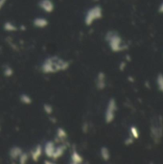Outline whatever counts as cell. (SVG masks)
<instances>
[{"instance_id":"1","label":"cell","mask_w":163,"mask_h":164,"mask_svg":"<svg viewBox=\"0 0 163 164\" xmlns=\"http://www.w3.org/2000/svg\"><path fill=\"white\" fill-rule=\"evenodd\" d=\"M70 66V62L63 59L52 56L46 58L41 64V71L43 74H54L58 71H65Z\"/></svg>"},{"instance_id":"2","label":"cell","mask_w":163,"mask_h":164,"mask_svg":"<svg viewBox=\"0 0 163 164\" xmlns=\"http://www.w3.org/2000/svg\"><path fill=\"white\" fill-rule=\"evenodd\" d=\"M106 41H108L109 45V48L112 49V51L115 52V53L124 51L127 48L126 45L123 43L121 37L117 34L116 32H113V31L108 32L106 35Z\"/></svg>"},{"instance_id":"3","label":"cell","mask_w":163,"mask_h":164,"mask_svg":"<svg viewBox=\"0 0 163 164\" xmlns=\"http://www.w3.org/2000/svg\"><path fill=\"white\" fill-rule=\"evenodd\" d=\"M163 134V121L159 115L154 116L151 119V134L155 142L161 139Z\"/></svg>"},{"instance_id":"4","label":"cell","mask_w":163,"mask_h":164,"mask_svg":"<svg viewBox=\"0 0 163 164\" xmlns=\"http://www.w3.org/2000/svg\"><path fill=\"white\" fill-rule=\"evenodd\" d=\"M103 16V10L100 6H94L88 9L84 16V24L86 26H91L96 20L102 18Z\"/></svg>"},{"instance_id":"5","label":"cell","mask_w":163,"mask_h":164,"mask_svg":"<svg viewBox=\"0 0 163 164\" xmlns=\"http://www.w3.org/2000/svg\"><path fill=\"white\" fill-rule=\"evenodd\" d=\"M116 109H117L116 101H115V99L112 98L107 105V109H106V112H105V121L107 124L112 123V121L114 120Z\"/></svg>"},{"instance_id":"6","label":"cell","mask_w":163,"mask_h":164,"mask_svg":"<svg viewBox=\"0 0 163 164\" xmlns=\"http://www.w3.org/2000/svg\"><path fill=\"white\" fill-rule=\"evenodd\" d=\"M37 5L44 12H47V14H51L55 10V4L52 0H40Z\"/></svg>"},{"instance_id":"7","label":"cell","mask_w":163,"mask_h":164,"mask_svg":"<svg viewBox=\"0 0 163 164\" xmlns=\"http://www.w3.org/2000/svg\"><path fill=\"white\" fill-rule=\"evenodd\" d=\"M55 149H56V144L54 141L49 140L45 143V145L43 147V154L46 155L48 159H51L53 157L54 152H55Z\"/></svg>"},{"instance_id":"8","label":"cell","mask_w":163,"mask_h":164,"mask_svg":"<svg viewBox=\"0 0 163 164\" xmlns=\"http://www.w3.org/2000/svg\"><path fill=\"white\" fill-rule=\"evenodd\" d=\"M43 154V147L41 145V144H37V145L31 151V154H30V156L33 161L37 162L38 159H41V156Z\"/></svg>"},{"instance_id":"9","label":"cell","mask_w":163,"mask_h":164,"mask_svg":"<svg viewBox=\"0 0 163 164\" xmlns=\"http://www.w3.org/2000/svg\"><path fill=\"white\" fill-rule=\"evenodd\" d=\"M106 75L104 72H99L96 79V88L98 90H103L106 88Z\"/></svg>"},{"instance_id":"10","label":"cell","mask_w":163,"mask_h":164,"mask_svg":"<svg viewBox=\"0 0 163 164\" xmlns=\"http://www.w3.org/2000/svg\"><path fill=\"white\" fill-rule=\"evenodd\" d=\"M33 24L37 29H44L49 25V21L44 17H36L33 21Z\"/></svg>"},{"instance_id":"11","label":"cell","mask_w":163,"mask_h":164,"mask_svg":"<svg viewBox=\"0 0 163 164\" xmlns=\"http://www.w3.org/2000/svg\"><path fill=\"white\" fill-rule=\"evenodd\" d=\"M65 150H66V145H64V144H61V145L56 146V149H55V152H54L52 159L55 161L58 159H61V157L64 155Z\"/></svg>"},{"instance_id":"12","label":"cell","mask_w":163,"mask_h":164,"mask_svg":"<svg viewBox=\"0 0 163 164\" xmlns=\"http://www.w3.org/2000/svg\"><path fill=\"white\" fill-rule=\"evenodd\" d=\"M23 153V150L19 147V146H14L12 147L9 151V156L10 159H12V160H16V159H18L19 155Z\"/></svg>"},{"instance_id":"13","label":"cell","mask_w":163,"mask_h":164,"mask_svg":"<svg viewBox=\"0 0 163 164\" xmlns=\"http://www.w3.org/2000/svg\"><path fill=\"white\" fill-rule=\"evenodd\" d=\"M83 162V157L77 152L76 150H74L70 155V163L72 164H81Z\"/></svg>"},{"instance_id":"14","label":"cell","mask_w":163,"mask_h":164,"mask_svg":"<svg viewBox=\"0 0 163 164\" xmlns=\"http://www.w3.org/2000/svg\"><path fill=\"white\" fill-rule=\"evenodd\" d=\"M56 136H57V138L58 140H61V141H63L67 138V133H66V130H65L63 128H58L57 129V132H56Z\"/></svg>"},{"instance_id":"15","label":"cell","mask_w":163,"mask_h":164,"mask_svg":"<svg viewBox=\"0 0 163 164\" xmlns=\"http://www.w3.org/2000/svg\"><path fill=\"white\" fill-rule=\"evenodd\" d=\"M100 155H101V157H102L103 160L108 161L109 159H110V153H109L108 148L106 147V146H103V147L100 149Z\"/></svg>"},{"instance_id":"16","label":"cell","mask_w":163,"mask_h":164,"mask_svg":"<svg viewBox=\"0 0 163 164\" xmlns=\"http://www.w3.org/2000/svg\"><path fill=\"white\" fill-rule=\"evenodd\" d=\"M3 29L6 32H16L18 30V27L11 21H6L3 24Z\"/></svg>"},{"instance_id":"17","label":"cell","mask_w":163,"mask_h":164,"mask_svg":"<svg viewBox=\"0 0 163 164\" xmlns=\"http://www.w3.org/2000/svg\"><path fill=\"white\" fill-rule=\"evenodd\" d=\"M19 100H20V102L23 105H26V106H29V105H31L33 103L32 97L28 94H26V93H22L20 95V97H19Z\"/></svg>"},{"instance_id":"18","label":"cell","mask_w":163,"mask_h":164,"mask_svg":"<svg viewBox=\"0 0 163 164\" xmlns=\"http://www.w3.org/2000/svg\"><path fill=\"white\" fill-rule=\"evenodd\" d=\"M3 74L5 77L10 78L14 75V69H12V66H10V65H5V67L3 69Z\"/></svg>"},{"instance_id":"19","label":"cell","mask_w":163,"mask_h":164,"mask_svg":"<svg viewBox=\"0 0 163 164\" xmlns=\"http://www.w3.org/2000/svg\"><path fill=\"white\" fill-rule=\"evenodd\" d=\"M43 110L47 115H52L54 112V108L52 105L45 103V104H43Z\"/></svg>"},{"instance_id":"20","label":"cell","mask_w":163,"mask_h":164,"mask_svg":"<svg viewBox=\"0 0 163 164\" xmlns=\"http://www.w3.org/2000/svg\"><path fill=\"white\" fill-rule=\"evenodd\" d=\"M29 160V155L27 153H22L20 155H19L18 157V162L20 163V164H25V163H27Z\"/></svg>"},{"instance_id":"21","label":"cell","mask_w":163,"mask_h":164,"mask_svg":"<svg viewBox=\"0 0 163 164\" xmlns=\"http://www.w3.org/2000/svg\"><path fill=\"white\" fill-rule=\"evenodd\" d=\"M158 88L163 92V75L161 74H159L158 77Z\"/></svg>"},{"instance_id":"22","label":"cell","mask_w":163,"mask_h":164,"mask_svg":"<svg viewBox=\"0 0 163 164\" xmlns=\"http://www.w3.org/2000/svg\"><path fill=\"white\" fill-rule=\"evenodd\" d=\"M130 133H132V135H133V138H138L139 134H138L137 129H136L135 127H132V128H130Z\"/></svg>"},{"instance_id":"23","label":"cell","mask_w":163,"mask_h":164,"mask_svg":"<svg viewBox=\"0 0 163 164\" xmlns=\"http://www.w3.org/2000/svg\"><path fill=\"white\" fill-rule=\"evenodd\" d=\"M6 3H7V0H0V10H2Z\"/></svg>"},{"instance_id":"24","label":"cell","mask_w":163,"mask_h":164,"mask_svg":"<svg viewBox=\"0 0 163 164\" xmlns=\"http://www.w3.org/2000/svg\"><path fill=\"white\" fill-rule=\"evenodd\" d=\"M87 129H88L87 123H84L83 124V133H87Z\"/></svg>"},{"instance_id":"25","label":"cell","mask_w":163,"mask_h":164,"mask_svg":"<svg viewBox=\"0 0 163 164\" xmlns=\"http://www.w3.org/2000/svg\"><path fill=\"white\" fill-rule=\"evenodd\" d=\"M125 143H126V145H129V144H132L133 143V138H132V137H129V139H127L125 141Z\"/></svg>"}]
</instances>
